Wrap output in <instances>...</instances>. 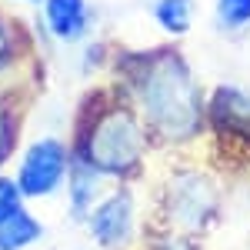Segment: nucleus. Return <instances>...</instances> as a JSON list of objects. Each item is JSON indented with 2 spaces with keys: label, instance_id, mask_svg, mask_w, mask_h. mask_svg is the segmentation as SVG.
<instances>
[{
  "label": "nucleus",
  "instance_id": "f257e3e1",
  "mask_svg": "<svg viewBox=\"0 0 250 250\" xmlns=\"http://www.w3.org/2000/svg\"><path fill=\"white\" fill-rule=\"evenodd\" d=\"M130 60L137 63V70H127V80L134 87L144 120L170 140L190 137L200 127L204 104H200V90L190 77L187 60L170 47L134 54Z\"/></svg>",
  "mask_w": 250,
  "mask_h": 250
},
{
  "label": "nucleus",
  "instance_id": "f03ea898",
  "mask_svg": "<svg viewBox=\"0 0 250 250\" xmlns=\"http://www.w3.org/2000/svg\"><path fill=\"white\" fill-rule=\"evenodd\" d=\"M144 154V124L130 107H110L87 127L80 160L100 173H127Z\"/></svg>",
  "mask_w": 250,
  "mask_h": 250
},
{
  "label": "nucleus",
  "instance_id": "7ed1b4c3",
  "mask_svg": "<svg viewBox=\"0 0 250 250\" xmlns=\"http://www.w3.org/2000/svg\"><path fill=\"white\" fill-rule=\"evenodd\" d=\"M67 167H70L67 147L60 140H54V137H43L37 144H30V150L23 154L17 184L27 197H47L63 184Z\"/></svg>",
  "mask_w": 250,
  "mask_h": 250
},
{
  "label": "nucleus",
  "instance_id": "20e7f679",
  "mask_svg": "<svg viewBox=\"0 0 250 250\" xmlns=\"http://www.w3.org/2000/svg\"><path fill=\"white\" fill-rule=\"evenodd\" d=\"M167 213L180 227H200L213 213V190L204 184V177H180L167 193Z\"/></svg>",
  "mask_w": 250,
  "mask_h": 250
},
{
  "label": "nucleus",
  "instance_id": "39448f33",
  "mask_svg": "<svg viewBox=\"0 0 250 250\" xmlns=\"http://www.w3.org/2000/svg\"><path fill=\"white\" fill-rule=\"evenodd\" d=\"M134 230V200L130 193H114L107 204L90 213V233L104 247H120Z\"/></svg>",
  "mask_w": 250,
  "mask_h": 250
},
{
  "label": "nucleus",
  "instance_id": "423d86ee",
  "mask_svg": "<svg viewBox=\"0 0 250 250\" xmlns=\"http://www.w3.org/2000/svg\"><path fill=\"white\" fill-rule=\"evenodd\" d=\"M47 30L57 40H80L90 27L87 0H43Z\"/></svg>",
  "mask_w": 250,
  "mask_h": 250
},
{
  "label": "nucleus",
  "instance_id": "0eeeda50",
  "mask_svg": "<svg viewBox=\"0 0 250 250\" xmlns=\"http://www.w3.org/2000/svg\"><path fill=\"white\" fill-rule=\"evenodd\" d=\"M210 117L227 134H250V94L237 87H220L210 100Z\"/></svg>",
  "mask_w": 250,
  "mask_h": 250
},
{
  "label": "nucleus",
  "instance_id": "6e6552de",
  "mask_svg": "<svg viewBox=\"0 0 250 250\" xmlns=\"http://www.w3.org/2000/svg\"><path fill=\"white\" fill-rule=\"evenodd\" d=\"M40 233H43V227L20 207L17 213H10L0 224V250H23V247H30L34 240H40Z\"/></svg>",
  "mask_w": 250,
  "mask_h": 250
},
{
  "label": "nucleus",
  "instance_id": "1a4fd4ad",
  "mask_svg": "<svg viewBox=\"0 0 250 250\" xmlns=\"http://www.w3.org/2000/svg\"><path fill=\"white\" fill-rule=\"evenodd\" d=\"M154 20H157V27L167 30L170 37L187 34L190 30V20H193V0H157Z\"/></svg>",
  "mask_w": 250,
  "mask_h": 250
},
{
  "label": "nucleus",
  "instance_id": "9d476101",
  "mask_svg": "<svg viewBox=\"0 0 250 250\" xmlns=\"http://www.w3.org/2000/svg\"><path fill=\"white\" fill-rule=\"evenodd\" d=\"M97 177H100V170H97L94 164L77 160L74 177H70V204H74L77 217L90 213V204H94V197H97Z\"/></svg>",
  "mask_w": 250,
  "mask_h": 250
},
{
  "label": "nucleus",
  "instance_id": "9b49d317",
  "mask_svg": "<svg viewBox=\"0 0 250 250\" xmlns=\"http://www.w3.org/2000/svg\"><path fill=\"white\" fill-rule=\"evenodd\" d=\"M213 17L220 30L250 27V0H213Z\"/></svg>",
  "mask_w": 250,
  "mask_h": 250
},
{
  "label": "nucleus",
  "instance_id": "f8f14e48",
  "mask_svg": "<svg viewBox=\"0 0 250 250\" xmlns=\"http://www.w3.org/2000/svg\"><path fill=\"white\" fill-rule=\"evenodd\" d=\"M20 197H23V190H20L17 180H10V177H0V224L10 217V213L20 210Z\"/></svg>",
  "mask_w": 250,
  "mask_h": 250
},
{
  "label": "nucleus",
  "instance_id": "ddd939ff",
  "mask_svg": "<svg viewBox=\"0 0 250 250\" xmlns=\"http://www.w3.org/2000/svg\"><path fill=\"white\" fill-rule=\"evenodd\" d=\"M7 140H10V127H7V110L0 107V157L7 150Z\"/></svg>",
  "mask_w": 250,
  "mask_h": 250
},
{
  "label": "nucleus",
  "instance_id": "4468645a",
  "mask_svg": "<svg viewBox=\"0 0 250 250\" xmlns=\"http://www.w3.org/2000/svg\"><path fill=\"white\" fill-rule=\"evenodd\" d=\"M7 60V30H3V23H0V63Z\"/></svg>",
  "mask_w": 250,
  "mask_h": 250
},
{
  "label": "nucleus",
  "instance_id": "2eb2a0df",
  "mask_svg": "<svg viewBox=\"0 0 250 250\" xmlns=\"http://www.w3.org/2000/svg\"><path fill=\"white\" fill-rule=\"evenodd\" d=\"M23 3H43V0H23Z\"/></svg>",
  "mask_w": 250,
  "mask_h": 250
}]
</instances>
